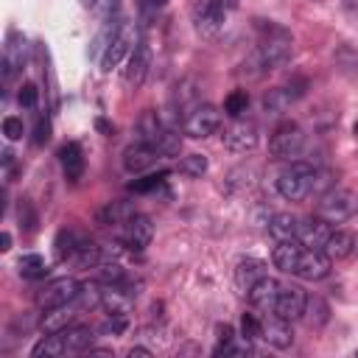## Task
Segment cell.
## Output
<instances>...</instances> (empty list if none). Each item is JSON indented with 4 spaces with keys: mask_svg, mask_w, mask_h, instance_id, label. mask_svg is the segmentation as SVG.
Masks as SVG:
<instances>
[{
    "mask_svg": "<svg viewBox=\"0 0 358 358\" xmlns=\"http://www.w3.org/2000/svg\"><path fill=\"white\" fill-rule=\"evenodd\" d=\"M255 28H257L260 39H257V45H255V50H252V56L246 59L243 67H246L249 76L257 78V76H263V73H268V70H274V67H280L282 62L291 59L294 36H291L288 28H282L274 20H255Z\"/></svg>",
    "mask_w": 358,
    "mask_h": 358,
    "instance_id": "cell-1",
    "label": "cell"
},
{
    "mask_svg": "<svg viewBox=\"0 0 358 358\" xmlns=\"http://www.w3.org/2000/svg\"><path fill=\"white\" fill-rule=\"evenodd\" d=\"M313 185H316V171H313L310 162H302V159L291 162L277 176V193L285 201H302V199H308L310 190H313Z\"/></svg>",
    "mask_w": 358,
    "mask_h": 358,
    "instance_id": "cell-2",
    "label": "cell"
},
{
    "mask_svg": "<svg viewBox=\"0 0 358 358\" xmlns=\"http://www.w3.org/2000/svg\"><path fill=\"white\" fill-rule=\"evenodd\" d=\"M137 140L154 145L159 151V157H176L179 154V134H173L159 117L157 112H145L137 120Z\"/></svg>",
    "mask_w": 358,
    "mask_h": 358,
    "instance_id": "cell-3",
    "label": "cell"
},
{
    "mask_svg": "<svg viewBox=\"0 0 358 358\" xmlns=\"http://www.w3.org/2000/svg\"><path fill=\"white\" fill-rule=\"evenodd\" d=\"M355 207H358V199H355L352 190H347V187H330L319 199L316 215L324 218V221H330V224H341V221H347L355 213Z\"/></svg>",
    "mask_w": 358,
    "mask_h": 358,
    "instance_id": "cell-4",
    "label": "cell"
},
{
    "mask_svg": "<svg viewBox=\"0 0 358 358\" xmlns=\"http://www.w3.org/2000/svg\"><path fill=\"white\" fill-rule=\"evenodd\" d=\"M78 294H81V285H78L73 277H56V280L45 282V285L36 291L34 302H36L39 310H50V308H59V305L73 302Z\"/></svg>",
    "mask_w": 358,
    "mask_h": 358,
    "instance_id": "cell-5",
    "label": "cell"
},
{
    "mask_svg": "<svg viewBox=\"0 0 358 358\" xmlns=\"http://www.w3.org/2000/svg\"><path fill=\"white\" fill-rule=\"evenodd\" d=\"M134 45H137V31H134V25H129V22H123L115 34H112V39L106 42V48H103V56H101V70L103 73H109V70H115L126 56H131V50H134Z\"/></svg>",
    "mask_w": 358,
    "mask_h": 358,
    "instance_id": "cell-6",
    "label": "cell"
},
{
    "mask_svg": "<svg viewBox=\"0 0 358 358\" xmlns=\"http://www.w3.org/2000/svg\"><path fill=\"white\" fill-rule=\"evenodd\" d=\"M302 145H305V134L291 120L282 123V126H277L274 134L268 137V154L274 159H291V157H296L302 151Z\"/></svg>",
    "mask_w": 358,
    "mask_h": 358,
    "instance_id": "cell-7",
    "label": "cell"
},
{
    "mask_svg": "<svg viewBox=\"0 0 358 358\" xmlns=\"http://www.w3.org/2000/svg\"><path fill=\"white\" fill-rule=\"evenodd\" d=\"M218 126H221V112H218L215 106H210V103H199V106H193V112L185 117L182 131H185L187 137H193V140H204V137L215 134Z\"/></svg>",
    "mask_w": 358,
    "mask_h": 358,
    "instance_id": "cell-8",
    "label": "cell"
},
{
    "mask_svg": "<svg viewBox=\"0 0 358 358\" xmlns=\"http://www.w3.org/2000/svg\"><path fill=\"white\" fill-rule=\"evenodd\" d=\"M193 25L201 36H213L221 31L224 17H227V3L224 0H196L193 3Z\"/></svg>",
    "mask_w": 358,
    "mask_h": 358,
    "instance_id": "cell-9",
    "label": "cell"
},
{
    "mask_svg": "<svg viewBox=\"0 0 358 358\" xmlns=\"http://www.w3.org/2000/svg\"><path fill=\"white\" fill-rule=\"evenodd\" d=\"M260 338L277 350H288L294 344V330H291L288 319L277 316L274 310L271 313L266 310V316H260Z\"/></svg>",
    "mask_w": 358,
    "mask_h": 358,
    "instance_id": "cell-10",
    "label": "cell"
},
{
    "mask_svg": "<svg viewBox=\"0 0 358 358\" xmlns=\"http://www.w3.org/2000/svg\"><path fill=\"white\" fill-rule=\"evenodd\" d=\"M330 263L333 260L324 255V249L305 246L299 260H296V266H294V277H299V280H322V277L330 274Z\"/></svg>",
    "mask_w": 358,
    "mask_h": 358,
    "instance_id": "cell-11",
    "label": "cell"
},
{
    "mask_svg": "<svg viewBox=\"0 0 358 358\" xmlns=\"http://www.w3.org/2000/svg\"><path fill=\"white\" fill-rule=\"evenodd\" d=\"M148 67H151V50L145 42H137L131 56H129V64L123 70V84L126 90H140L145 76H148Z\"/></svg>",
    "mask_w": 358,
    "mask_h": 358,
    "instance_id": "cell-12",
    "label": "cell"
},
{
    "mask_svg": "<svg viewBox=\"0 0 358 358\" xmlns=\"http://www.w3.org/2000/svg\"><path fill=\"white\" fill-rule=\"evenodd\" d=\"M305 302H308V294L299 288V285H282L280 294H277V302H274V313L282 316V319H299L305 313Z\"/></svg>",
    "mask_w": 358,
    "mask_h": 358,
    "instance_id": "cell-13",
    "label": "cell"
},
{
    "mask_svg": "<svg viewBox=\"0 0 358 358\" xmlns=\"http://www.w3.org/2000/svg\"><path fill=\"white\" fill-rule=\"evenodd\" d=\"M305 90H308V81H305V78H296V81H291V84H285V87L271 90V92L263 98V106H266V112L277 115V112H282L285 106H291L296 98H302Z\"/></svg>",
    "mask_w": 358,
    "mask_h": 358,
    "instance_id": "cell-14",
    "label": "cell"
},
{
    "mask_svg": "<svg viewBox=\"0 0 358 358\" xmlns=\"http://www.w3.org/2000/svg\"><path fill=\"white\" fill-rule=\"evenodd\" d=\"M157 159H159V151H157L154 145L143 143V140L126 145V151H123V168H126L129 173H143V171H148Z\"/></svg>",
    "mask_w": 358,
    "mask_h": 358,
    "instance_id": "cell-15",
    "label": "cell"
},
{
    "mask_svg": "<svg viewBox=\"0 0 358 358\" xmlns=\"http://www.w3.org/2000/svg\"><path fill=\"white\" fill-rule=\"evenodd\" d=\"M221 143L235 154H246V151H252L257 145V129L249 126V123H232V126L224 129Z\"/></svg>",
    "mask_w": 358,
    "mask_h": 358,
    "instance_id": "cell-16",
    "label": "cell"
},
{
    "mask_svg": "<svg viewBox=\"0 0 358 358\" xmlns=\"http://www.w3.org/2000/svg\"><path fill=\"white\" fill-rule=\"evenodd\" d=\"M123 238H126V246H129V249L143 252V249L151 243V238H154V224H151V218L134 213V215L126 221V232H123Z\"/></svg>",
    "mask_w": 358,
    "mask_h": 358,
    "instance_id": "cell-17",
    "label": "cell"
},
{
    "mask_svg": "<svg viewBox=\"0 0 358 358\" xmlns=\"http://www.w3.org/2000/svg\"><path fill=\"white\" fill-rule=\"evenodd\" d=\"M268 266L260 260V257H243V260H238V266H235V285L243 291V294H249V288L255 285V282H260L268 271H266Z\"/></svg>",
    "mask_w": 358,
    "mask_h": 358,
    "instance_id": "cell-18",
    "label": "cell"
},
{
    "mask_svg": "<svg viewBox=\"0 0 358 358\" xmlns=\"http://www.w3.org/2000/svg\"><path fill=\"white\" fill-rule=\"evenodd\" d=\"M78 308H81V302H78V296H76V299L67 302V305H59V308L45 310V316H42V330H45V333H59V330L70 327L73 319L78 316Z\"/></svg>",
    "mask_w": 358,
    "mask_h": 358,
    "instance_id": "cell-19",
    "label": "cell"
},
{
    "mask_svg": "<svg viewBox=\"0 0 358 358\" xmlns=\"http://www.w3.org/2000/svg\"><path fill=\"white\" fill-rule=\"evenodd\" d=\"M330 221H324V218H308V221H302L299 224V235H296V241H302L305 246H310V249H324V243H327V238H330Z\"/></svg>",
    "mask_w": 358,
    "mask_h": 358,
    "instance_id": "cell-20",
    "label": "cell"
},
{
    "mask_svg": "<svg viewBox=\"0 0 358 358\" xmlns=\"http://www.w3.org/2000/svg\"><path fill=\"white\" fill-rule=\"evenodd\" d=\"M280 288H282V282L266 274L260 282H255V285L249 288V302H252L255 308H260V310H271V308H274V302H277Z\"/></svg>",
    "mask_w": 358,
    "mask_h": 358,
    "instance_id": "cell-21",
    "label": "cell"
},
{
    "mask_svg": "<svg viewBox=\"0 0 358 358\" xmlns=\"http://www.w3.org/2000/svg\"><path fill=\"white\" fill-rule=\"evenodd\" d=\"M84 243H90V241H87V235H84L81 229L64 227V229H59V235H56V241H53V249H56V257H59V260H73V255H76Z\"/></svg>",
    "mask_w": 358,
    "mask_h": 358,
    "instance_id": "cell-22",
    "label": "cell"
},
{
    "mask_svg": "<svg viewBox=\"0 0 358 358\" xmlns=\"http://www.w3.org/2000/svg\"><path fill=\"white\" fill-rule=\"evenodd\" d=\"M302 249H305V243L296 241V238H291V241H277V246H274V252H271V260H274V266H277L280 271L294 274V266H296Z\"/></svg>",
    "mask_w": 358,
    "mask_h": 358,
    "instance_id": "cell-23",
    "label": "cell"
},
{
    "mask_svg": "<svg viewBox=\"0 0 358 358\" xmlns=\"http://www.w3.org/2000/svg\"><path fill=\"white\" fill-rule=\"evenodd\" d=\"M59 162H62L67 179H73V182L81 179V173H84V151H81V145L76 140H70V143H64L59 148Z\"/></svg>",
    "mask_w": 358,
    "mask_h": 358,
    "instance_id": "cell-24",
    "label": "cell"
},
{
    "mask_svg": "<svg viewBox=\"0 0 358 358\" xmlns=\"http://www.w3.org/2000/svg\"><path fill=\"white\" fill-rule=\"evenodd\" d=\"M59 333H62V338H64L67 352L90 350V347H92V338H95L92 327H87V324H70V327H64V330H59Z\"/></svg>",
    "mask_w": 358,
    "mask_h": 358,
    "instance_id": "cell-25",
    "label": "cell"
},
{
    "mask_svg": "<svg viewBox=\"0 0 358 358\" xmlns=\"http://www.w3.org/2000/svg\"><path fill=\"white\" fill-rule=\"evenodd\" d=\"M299 218H294V215H288V213H277V215H271L268 218V235L271 238H277V241H291V238H296L299 235Z\"/></svg>",
    "mask_w": 358,
    "mask_h": 358,
    "instance_id": "cell-26",
    "label": "cell"
},
{
    "mask_svg": "<svg viewBox=\"0 0 358 358\" xmlns=\"http://www.w3.org/2000/svg\"><path fill=\"white\" fill-rule=\"evenodd\" d=\"M352 249H355V238H352L350 232H344V229H333L330 238H327V243H324V255H327L330 260L350 257Z\"/></svg>",
    "mask_w": 358,
    "mask_h": 358,
    "instance_id": "cell-27",
    "label": "cell"
},
{
    "mask_svg": "<svg viewBox=\"0 0 358 358\" xmlns=\"http://www.w3.org/2000/svg\"><path fill=\"white\" fill-rule=\"evenodd\" d=\"M67 352V347H64V338H62V333H48L45 338H39L36 344H34V350H31V355L34 358H56V355H64Z\"/></svg>",
    "mask_w": 358,
    "mask_h": 358,
    "instance_id": "cell-28",
    "label": "cell"
},
{
    "mask_svg": "<svg viewBox=\"0 0 358 358\" xmlns=\"http://www.w3.org/2000/svg\"><path fill=\"white\" fill-rule=\"evenodd\" d=\"M131 215H134V213H131V207H129V204H123V201H109L103 210H98V224H103V227L126 224Z\"/></svg>",
    "mask_w": 358,
    "mask_h": 358,
    "instance_id": "cell-29",
    "label": "cell"
},
{
    "mask_svg": "<svg viewBox=\"0 0 358 358\" xmlns=\"http://www.w3.org/2000/svg\"><path fill=\"white\" fill-rule=\"evenodd\" d=\"M302 316L308 319L310 327H322V324L330 319V308H327V302H324L322 296H308V302H305V313H302Z\"/></svg>",
    "mask_w": 358,
    "mask_h": 358,
    "instance_id": "cell-30",
    "label": "cell"
},
{
    "mask_svg": "<svg viewBox=\"0 0 358 358\" xmlns=\"http://www.w3.org/2000/svg\"><path fill=\"white\" fill-rule=\"evenodd\" d=\"M101 260H103V246H95V243H84L73 255V263L78 268H95V266H101Z\"/></svg>",
    "mask_w": 358,
    "mask_h": 358,
    "instance_id": "cell-31",
    "label": "cell"
},
{
    "mask_svg": "<svg viewBox=\"0 0 358 358\" xmlns=\"http://www.w3.org/2000/svg\"><path fill=\"white\" fill-rule=\"evenodd\" d=\"M17 268H20V274L25 277V280H39V277H45L48 274V268H45V260L39 257V255H22L20 260H17Z\"/></svg>",
    "mask_w": 358,
    "mask_h": 358,
    "instance_id": "cell-32",
    "label": "cell"
},
{
    "mask_svg": "<svg viewBox=\"0 0 358 358\" xmlns=\"http://www.w3.org/2000/svg\"><path fill=\"white\" fill-rule=\"evenodd\" d=\"M246 106H249L246 90H235V92H229V95L224 98V112L232 115V117H241V115L246 112Z\"/></svg>",
    "mask_w": 358,
    "mask_h": 358,
    "instance_id": "cell-33",
    "label": "cell"
},
{
    "mask_svg": "<svg viewBox=\"0 0 358 358\" xmlns=\"http://www.w3.org/2000/svg\"><path fill=\"white\" fill-rule=\"evenodd\" d=\"M207 157L204 154H187V157H182V162H179V171L185 173V176H201V173H207Z\"/></svg>",
    "mask_w": 358,
    "mask_h": 358,
    "instance_id": "cell-34",
    "label": "cell"
},
{
    "mask_svg": "<svg viewBox=\"0 0 358 358\" xmlns=\"http://www.w3.org/2000/svg\"><path fill=\"white\" fill-rule=\"evenodd\" d=\"M165 179H168V171L148 173V176H140V179L129 182V190H134V193H151V190H157V187H159Z\"/></svg>",
    "mask_w": 358,
    "mask_h": 358,
    "instance_id": "cell-35",
    "label": "cell"
},
{
    "mask_svg": "<svg viewBox=\"0 0 358 358\" xmlns=\"http://www.w3.org/2000/svg\"><path fill=\"white\" fill-rule=\"evenodd\" d=\"M17 215H20V227L25 229V232H34L36 229V224H39V218H36V213H34V207H31V201H20V207H17Z\"/></svg>",
    "mask_w": 358,
    "mask_h": 358,
    "instance_id": "cell-36",
    "label": "cell"
},
{
    "mask_svg": "<svg viewBox=\"0 0 358 358\" xmlns=\"http://www.w3.org/2000/svg\"><path fill=\"white\" fill-rule=\"evenodd\" d=\"M129 327V313H109V319L103 322V333L109 336H123Z\"/></svg>",
    "mask_w": 358,
    "mask_h": 358,
    "instance_id": "cell-37",
    "label": "cell"
},
{
    "mask_svg": "<svg viewBox=\"0 0 358 358\" xmlns=\"http://www.w3.org/2000/svg\"><path fill=\"white\" fill-rule=\"evenodd\" d=\"M241 336H243L246 341L260 338V319H257L255 313H243V316H241Z\"/></svg>",
    "mask_w": 358,
    "mask_h": 358,
    "instance_id": "cell-38",
    "label": "cell"
},
{
    "mask_svg": "<svg viewBox=\"0 0 358 358\" xmlns=\"http://www.w3.org/2000/svg\"><path fill=\"white\" fill-rule=\"evenodd\" d=\"M3 134H6V140H20L22 137V120L20 117H14V115H8V117H3Z\"/></svg>",
    "mask_w": 358,
    "mask_h": 358,
    "instance_id": "cell-39",
    "label": "cell"
},
{
    "mask_svg": "<svg viewBox=\"0 0 358 358\" xmlns=\"http://www.w3.org/2000/svg\"><path fill=\"white\" fill-rule=\"evenodd\" d=\"M36 98H39V90H36L34 84H22L20 92H17V101H20L22 106H36Z\"/></svg>",
    "mask_w": 358,
    "mask_h": 358,
    "instance_id": "cell-40",
    "label": "cell"
},
{
    "mask_svg": "<svg viewBox=\"0 0 358 358\" xmlns=\"http://www.w3.org/2000/svg\"><path fill=\"white\" fill-rule=\"evenodd\" d=\"M50 140V120L48 117H39L36 120V129H34V143L36 145H45Z\"/></svg>",
    "mask_w": 358,
    "mask_h": 358,
    "instance_id": "cell-41",
    "label": "cell"
},
{
    "mask_svg": "<svg viewBox=\"0 0 358 358\" xmlns=\"http://www.w3.org/2000/svg\"><path fill=\"white\" fill-rule=\"evenodd\" d=\"M218 347H224V344H232V338H235V333H232V327L229 324H218Z\"/></svg>",
    "mask_w": 358,
    "mask_h": 358,
    "instance_id": "cell-42",
    "label": "cell"
},
{
    "mask_svg": "<svg viewBox=\"0 0 358 358\" xmlns=\"http://www.w3.org/2000/svg\"><path fill=\"white\" fill-rule=\"evenodd\" d=\"M95 129H98L101 134H112V126H109L103 117H95Z\"/></svg>",
    "mask_w": 358,
    "mask_h": 358,
    "instance_id": "cell-43",
    "label": "cell"
},
{
    "mask_svg": "<svg viewBox=\"0 0 358 358\" xmlns=\"http://www.w3.org/2000/svg\"><path fill=\"white\" fill-rule=\"evenodd\" d=\"M129 355H131V358H134V355H140V358H151V350H148V347H131Z\"/></svg>",
    "mask_w": 358,
    "mask_h": 358,
    "instance_id": "cell-44",
    "label": "cell"
},
{
    "mask_svg": "<svg viewBox=\"0 0 358 358\" xmlns=\"http://www.w3.org/2000/svg\"><path fill=\"white\" fill-rule=\"evenodd\" d=\"M8 249H11V235L0 232V252H8Z\"/></svg>",
    "mask_w": 358,
    "mask_h": 358,
    "instance_id": "cell-45",
    "label": "cell"
},
{
    "mask_svg": "<svg viewBox=\"0 0 358 358\" xmlns=\"http://www.w3.org/2000/svg\"><path fill=\"white\" fill-rule=\"evenodd\" d=\"M98 3H101V0H81V6H84V8H95Z\"/></svg>",
    "mask_w": 358,
    "mask_h": 358,
    "instance_id": "cell-46",
    "label": "cell"
},
{
    "mask_svg": "<svg viewBox=\"0 0 358 358\" xmlns=\"http://www.w3.org/2000/svg\"><path fill=\"white\" fill-rule=\"evenodd\" d=\"M344 6H347V8H350V11H352V8H355V6H358V0H344Z\"/></svg>",
    "mask_w": 358,
    "mask_h": 358,
    "instance_id": "cell-47",
    "label": "cell"
},
{
    "mask_svg": "<svg viewBox=\"0 0 358 358\" xmlns=\"http://www.w3.org/2000/svg\"><path fill=\"white\" fill-rule=\"evenodd\" d=\"M151 3H154V6H162V3H168V0H151Z\"/></svg>",
    "mask_w": 358,
    "mask_h": 358,
    "instance_id": "cell-48",
    "label": "cell"
},
{
    "mask_svg": "<svg viewBox=\"0 0 358 358\" xmlns=\"http://www.w3.org/2000/svg\"><path fill=\"white\" fill-rule=\"evenodd\" d=\"M352 131H355V137H358V120H355V126H352Z\"/></svg>",
    "mask_w": 358,
    "mask_h": 358,
    "instance_id": "cell-49",
    "label": "cell"
}]
</instances>
